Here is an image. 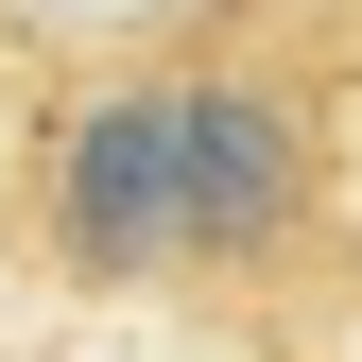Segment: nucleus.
I'll return each mask as SVG.
<instances>
[{"instance_id":"nucleus-1","label":"nucleus","mask_w":362,"mask_h":362,"mask_svg":"<svg viewBox=\"0 0 362 362\" xmlns=\"http://www.w3.org/2000/svg\"><path fill=\"white\" fill-rule=\"evenodd\" d=\"M0 259L242 362L362 328V0H190L52 52L0 139Z\"/></svg>"}]
</instances>
